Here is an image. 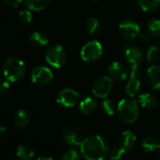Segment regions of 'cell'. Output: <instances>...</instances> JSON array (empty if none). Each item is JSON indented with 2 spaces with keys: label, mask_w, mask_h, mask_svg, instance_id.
I'll return each mask as SVG.
<instances>
[{
  "label": "cell",
  "mask_w": 160,
  "mask_h": 160,
  "mask_svg": "<svg viewBox=\"0 0 160 160\" xmlns=\"http://www.w3.org/2000/svg\"><path fill=\"white\" fill-rule=\"evenodd\" d=\"M31 81L40 86L48 85L54 78L53 72L46 66L35 67L31 72Z\"/></svg>",
  "instance_id": "ba28073f"
},
{
  "label": "cell",
  "mask_w": 160,
  "mask_h": 160,
  "mask_svg": "<svg viewBox=\"0 0 160 160\" xmlns=\"http://www.w3.org/2000/svg\"><path fill=\"white\" fill-rule=\"evenodd\" d=\"M102 108L104 110V112L108 115V116H112L115 113V107L112 101L108 100V99H105L102 103Z\"/></svg>",
  "instance_id": "f1b7e54d"
},
{
  "label": "cell",
  "mask_w": 160,
  "mask_h": 160,
  "mask_svg": "<svg viewBox=\"0 0 160 160\" xmlns=\"http://www.w3.org/2000/svg\"><path fill=\"white\" fill-rule=\"evenodd\" d=\"M112 80L113 79L110 76H107V75L101 76L98 79H96L92 88V93L98 98H102V99L107 98L113 87Z\"/></svg>",
  "instance_id": "8992f818"
},
{
  "label": "cell",
  "mask_w": 160,
  "mask_h": 160,
  "mask_svg": "<svg viewBox=\"0 0 160 160\" xmlns=\"http://www.w3.org/2000/svg\"><path fill=\"white\" fill-rule=\"evenodd\" d=\"M57 103L64 108H72L80 101V93L73 89L65 88L57 95Z\"/></svg>",
  "instance_id": "52a82bcc"
},
{
  "label": "cell",
  "mask_w": 160,
  "mask_h": 160,
  "mask_svg": "<svg viewBox=\"0 0 160 160\" xmlns=\"http://www.w3.org/2000/svg\"><path fill=\"white\" fill-rule=\"evenodd\" d=\"M159 160H160V154H159Z\"/></svg>",
  "instance_id": "8d00e7d4"
},
{
  "label": "cell",
  "mask_w": 160,
  "mask_h": 160,
  "mask_svg": "<svg viewBox=\"0 0 160 160\" xmlns=\"http://www.w3.org/2000/svg\"><path fill=\"white\" fill-rule=\"evenodd\" d=\"M6 132V127L3 124H0V138H1Z\"/></svg>",
  "instance_id": "e575fe53"
},
{
  "label": "cell",
  "mask_w": 160,
  "mask_h": 160,
  "mask_svg": "<svg viewBox=\"0 0 160 160\" xmlns=\"http://www.w3.org/2000/svg\"><path fill=\"white\" fill-rule=\"evenodd\" d=\"M141 90V82L138 78H129L128 82L125 86V92L128 97L134 98L139 93Z\"/></svg>",
  "instance_id": "2e32d148"
},
{
  "label": "cell",
  "mask_w": 160,
  "mask_h": 160,
  "mask_svg": "<svg viewBox=\"0 0 160 160\" xmlns=\"http://www.w3.org/2000/svg\"><path fill=\"white\" fill-rule=\"evenodd\" d=\"M139 8L144 12H155L160 8V0H137Z\"/></svg>",
  "instance_id": "44dd1931"
},
{
  "label": "cell",
  "mask_w": 160,
  "mask_h": 160,
  "mask_svg": "<svg viewBox=\"0 0 160 160\" xmlns=\"http://www.w3.org/2000/svg\"><path fill=\"white\" fill-rule=\"evenodd\" d=\"M146 79L149 86L153 90H160V66L152 64L146 72Z\"/></svg>",
  "instance_id": "7c38bea8"
},
{
  "label": "cell",
  "mask_w": 160,
  "mask_h": 160,
  "mask_svg": "<svg viewBox=\"0 0 160 160\" xmlns=\"http://www.w3.org/2000/svg\"><path fill=\"white\" fill-rule=\"evenodd\" d=\"M117 111L120 119L125 123H133L138 118V105L135 99L132 97H127L122 99L118 106Z\"/></svg>",
  "instance_id": "3957f363"
},
{
  "label": "cell",
  "mask_w": 160,
  "mask_h": 160,
  "mask_svg": "<svg viewBox=\"0 0 160 160\" xmlns=\"http://www.w3.org/2000/svg\"><path fill=\"white\" fill-rule=\"evenodd\" d=\"M125 152H126L124 150H122L121 147H119L117 145V147H115V148H113L112 150L109 151V154L108 155H109L111 160H120V159L122 158V156L124 155Z\"/></svg>",
  "instance_id": "f546056e"
},
{
  "label": "cell",
  "mask_w": 160,
  "mask_h": 160,
  "mask_svg": "<svg viewBox=\"0 0 160 160\" xmlns=\"http://www.w3.org/2000/svg\"><path fill=\"white\" fill-rule=\"evenodd\" d=\"M45 59L47 63L53 68L59 69L67 61V53L61 45L55 44L46 50Z\"/></svg>",
  "instance_id": "277c9868"
},
{
  "label": "cell",
  "mask_w": 160,
  "mask_h": 160,
  "mask_svg": "<svg viewBox=\"0 0 160 160\" xmlns=\"http://www.w3.org/2000/svg\"><path fill=\"white\" fill-rule=\"evenodd\" d=\"M63 137L65 142L71 147H80L83 141L81 134L73 127H66L63 131Z\"/></svg>",
  "instance_id": "4fadbf2b"
},
{
  "label": "cell",
  "mask_w": 160,
  "mask_h": 160,
  "mask_svg": "<svg viewBox=\"0 0 160 160\" xmlns=\"http://www.w3.org/2000/svg\"><path fill=\"white\" fill-rule=\"evenodd\" d=\"M36 160H54V159L48 156H41V157H38Z\"/></svg>",
  "instance_id": "d590c367"
},
{
  "label": "cell",
  "mask_w": 160,
  "mask_h": 160,
  "mask_svg": "<svg viewBox=\"0 0 160 160\" xmlns=\"http://www.w3.org/2000/svg\"><path fill=\"white\" fill-rule=\"evenodd\" d=\"M109 76L116 81H124L128 77V69L124 64L119 61L112 62L108 69Z\"/></svg>",
  "instance_id": "30bf717a"
},
{
  "label": "cell",
  "mask_w": 160,
  "mask_h": 160,
  "mask_svg": "<svg viewBox=\"0 0 160 160\" xmlns=\"http://www.w3.org/2000/svg\"><path fill=\"white\" fill-rule=\"evenodd\" d=\"M51 2V0H25L26 7L31 12H40L44 10Z\"/></svg>",
  "instance_id": "d6986e66"
},
{
  "label": "cell",
  "mask_w": 160,
  "mask_h": 160,
  "mask_svg": "<svg viewBox=\"0 0 160 160\" xmlns=\"http://www.w3.org/2000/svg\"><path fill=\"white\" fill-rule=\"evenodd\" d=\"M60 160H82V154H80L76 150H68L63 153Z\"/></svg>",
  "instance_id": "83f0119b"
},
{
  "label": "cell",
  "mask_w": 160,
  "mask_h": 160,
  "mask_svg": "<svg viewBox=\"0 0 160 160\" xmlns=\"http://www.w3.org/2000/svg\"><path fill=\"white\" fill-rule=\"evenodd\" d=\"M109 144L100 135H92L83 139L80 152L87 160H104L109 154Z\"/></svg>",
  "instance_id": "6da1fadb"
},
{
  "label": "cell",
  "mask_w": 160,
  "mask_h": 160,
  "mask_svg": "<svg viewBox=\"0 0 160 160\" xmlns=\"http://www.w3.org/2000/svg\"><path fill=\"white\" fill-rule=\"evenodd\" d=\"M147 32L149 36L152 38L160 37V20L158 19H152L147 24Z\"/></svg>",
  "instance_id": "d4e9b609"
},
{
  "label": "cell",
  "mask_w": 160,
  "mask_h": 160,
  "mask_svg": "<svg viewBox=\"0 0 160 160\" xmlns=\"http://www.w3.org/2000/svg\"><path fill=\"white\" fill-rule=\"evenodd\" d=\"M123 52H124L125 59L127 60V62L130 65L139 64L143 58L142 50L138 46H137L136 44H133V43L126 44L124 49H123Z\"/></svg>",
  "instance_id": "8fae6325"
},
{
  "label": "cell",
  "mask_w": 160,
  "mask_h": 160,
  "mask_svg": "<svg viewBox=\"0 0 160 160\" xmlns=\"http://www.w3.org/2000/svg\"><path fill=\"white\" fill-rule=\"evenodd\" d=\"M119 33L122 38L127 41L137 39L140 34V28L133 20H125L119 26Z\"/></svg>",
  "instance_id": "9c48e42d"
},
{
  "label": "cell",
  "mask_w": 160,
  "mask_h": 160,
  "mask_svg": "<svg viewBox=\"0 0 160 160\" xmlns=\"http://www.w3.org/2000/svg\"><path fill=\"white\" fill-rule=\"evenodd\" d=\"M11 82L8 80H0V96L6 95L11 89Z\"/></svg>",
  "instance_id": "4dcf8cb0"
},
{
  "label": "cell",
  "mask_w": 160,
  "mask_h": 160,
  "mask_svg": "<svg viewBox=\"0 0 160 160\" xmlns=\"http://www.w3.org/2000/svg\"><path fill=\"white\" fill-rule=\"evenodd\" d=\"M86 28H87L88 33L91 36H96L101 31V24H100L98 19L92 17V18H90L88 20L87 25H86Z\"/></svg>",
  "instance_id": "484cf974"
},
{
  "label": "cell",
  "mask_w": 160,
  "mask_h": 160,
  "mask_svg": "<svg viewBox=\"0 0 160 160\" xmlns=\"http://www.w3.org/2000/svg\"><path fill=\"white\" fill-rule=\"evenodd\" d=\"M146 59L149 63L155 64L160 60V46L151 45L146 52Z\"/></svg>",
  "instance_id": "603a6c76"
},
{
  "label": "cell",
  "mask_w": 160,
  "mask_h": 160,
  "mask_svg": "<svg viewBox=\"0 0 160 160\" xmlns=\"http://www.w3.org/2000/svg\"><path fill=\"white\" fill-rule=\"evenodd\" d=\"M143 150L147 152H154L160 150V139L155 137H148L141 142Z\"/></svg>",
  "instance_id": "ac0fdd59"
},
{
  "label": "cell",
  "mask_w": 160,
  "mask_h": 160,
  "mask_svg": "<svg viewBox=\"0 0 160 160\" xmlns=\"http://www.w3.org/2000/svg\"><path fill=\"white\" fill-rule=\"evenodd\" d=\"M104 49L102 43L98 41H90L83 45L80 51L81 59L86 62H92L99 59L103 55Z\"/></svg>",
  "instance_id": "5b68a950"
},
{
  "label": "cell",
  "mask_w": 160,
  "mask_h": 160,
  "mask_svg": "<svg viewBox=\"0 0 160 160\" xmlns=\"http://www.w3.org/2000/svg\"><path fill=\"white\" fill-rule=\"evenodd\" d=\"M14 125L18 128H24L29 123V115L24 109L18 110L13 118Z\"/></svg>",
  "instance_id": "ffe728a7"
},
{
  "label": "cell",
  "mask_w": 160,
  "mask_h": 160,
  "mask_svg": "<svg viewBox=\"0 0 160 160\" xmlns=\"http://www.w3.org/2000/svg\"><path fill=\"white\" fill-rule=\"evenodd\" d=\"M140 67L139 64H132L130 65V76L129 78H140Z\"/></svg>",
  "instance_id": "1f68e13d"
},
{
  "label": "cell",
  "mask_w": 160,
  "mask_h": 160,
  "mask_svg": "<svg viewBox=\"0 0 160 160\" xmlns=\"http://www.w3.org/2000/svg\"><path fill=\"white\" fill-rule=\"evenodd\" d=\"M29 40L30 42L36 45V46H39V47H42V46H45L48 44L49 42V40L47 38V36L40 31H36V32H33L30 37H29Z\"/></svg>",
  "instance_id": "cb8c5ba5"
},
{
  "label": "cell",
  "mask_w": 160,
  "mask_h": 160,
  "mask_svg": "<svg viewBox=\"0 0 160 160\" xmlns=\"http://www.w3.org/2000/svg\"><path fill=\"white\" fill-rule=\"evenodd\" d=\"M18 20L21 24L23 25H28L31 23L32 21V13L31 11L28 10H24L22 12H19L18 14Z\"/></svg>",
  "instance_id": "4316f807"
},
{
  "label": "cell",
  "mask_w": 160,
  "mask_h": 160,
  "mask_svg": "<svg viewBox=\"0 0 160 160\" xmlns=\"http://www.w3.org/2000/svg\"><path fill=\"white\" fill-rule=\"evenodd\" d=\"M138 102L139 105L146 109H152L156 107L157 105V98L152 94L149 92L141 93L138 96Z\"/></svg>",
  "instance_id": "e0dca14e"
},
{
  "label": "cell",
  "mask_w": 160,
  "mask_h": 160,
  "mask_svg": "<svg viewBox=\"0 0 160 160\" xmlns=\"http://www.w3.org/2000/svg\"><path fill=\"white\" fill-rule=\"evenodd\" d=\"M97 101L92 97H85L79 102V110L84 115H91L97 109Z\"/></svg>",
  "instance_id": "9a60e30c"
},
{
  "label": "cell",
  "mask_w": 160,
  "mask_h": 160,
  "mask_svg": "<svg viewBox=\"0 0 160 160\" xmlns=\"http://www.w3.org/2000/svg\"><path fill=\"white\" fill-rule=\"evenodd\" d=\"M35 155L32 148L27 145H20L16 150V156L19 160H33Z\"/></svg>",
  "instance_id": "7402d4cb"
},
{
  "label": "cell",
  "mask_w": 160,
  "mask_h": 160,
  "mask_svg": "<svg viewBox=\"0 0 160 160\" xmlns=\"http://www.w3.org/2000/svg\"><path fill=\"white\" fill-rule=\"evenodd\" d=\"M140 41H141V42H143V43H147V42H149V41H150V37H149V35H147V34H142V33H140L139 34V36L138 37Z\"/></svg>",
  "instance_id": "836d02e7"
},
{
  "label": "cell",
  "mask_w": 160,
  "mask_h": 160,
  "mask_svg": "<svg viewBox=\"0 0 160 160\" xmlns=\"http://www.w3.org/2000/svg\"><path fill=\"white\" fill-rule=\"evenodd\" d=\"M137 141V137L132 131H124L121 134V136L118 138V146L121 147L122 150H124L126 152L131 151Z\"/></svg>",
  "instance_id": "5bb4252c"
},
{
  "label": "cell",
  "mask_w": 160,
  "mask_h": 160,
  "mask_svg": "<svg viewBox=\"0 0 160 160\" xmlns=\"http://www.w3.org/2000/svg\"><path fill=\"white\" fill-rule=\"evenodd\" d=\"M23 1L24 0H4V2L12 8H17Z\"/></svg>",
  "instance_id": "d6a6232c"
},
{
  "label": "cell",
  "mask_w": 160,
  "mask_h": 160,
  "mask_svg": "<svg viewBox=\"0 0 160 160\" xmlns=\"http://www.w3.org/2000/svg\"><path fill=\"white\" fill-rule=\"evenodd\" d=\"M159 45H160V44H159Z\"/></svg>",
  "instance_id": "74e56055"
},
{
  "label": "cell",
  "mask_w": 160,
  "mask_h": 160,
  "mask_svg": "<svg viewBox=\"0 0 160 160\" xmlns=\"http://www.w3.org/2000/svg\"><path fill=\"white\" fill-rule=\"evenodd\" d=\"M3 74L10 82H18L26 74L25 62L17 57H10L3 62Z\"/></svg>",
  "instance_id": "7a4b0ae2"
}]
</instances>
